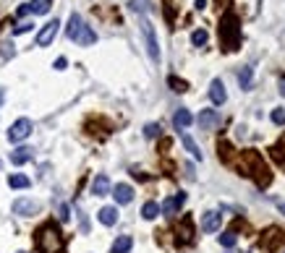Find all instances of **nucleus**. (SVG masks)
I'll return each instance as SVG.
<instances>
[{
	"label": "nucleus",
	"mask_w": 285,
	"mask_h": 253,
	"mask_svg": "<svg viewBox=\"0 0 285 253\" xmlns=\"http://www.w3.org/2000/svg\"><path fill=\"white\" fill-rule=\"evenodd\" d=\"M238 172L251 177L259 188H267L269 180H272V172H269L267 162L262 159V154L257 152V149H246V152H241V159H238Z\"/></svg>",
	"instance_id": "1"
},
{
	"label": "nucleus",
	"mask_w": 285,
	"mask_h": 253,
	"mask_svg": "<svg viewBox=\"0 0 285 253\" xmlns=\"http://www.w3.org/2000/svg\"><path fill=\"white\" fill-rule=\"evenodd\" d=\"M37 248L39 253H66V240L55 222H48L37 230Z\"/></svg>",
	"instance_id": "2"
},
{
	"label": "nucleus",
	"mask_w": 285,
	"mask_h": 253,
	"mask_svg": "<svg viewBox=\"0 0 285 253\" xmlns=\"http://www.w3.org/2000/svg\"><path fill=\"white\" fill-rule=\"evenodd\" d=\"M220 42L225 50H238V44H241V21H238L235 11H228L220 19Z\"/></svg>",
	"instance_id": "3"
},
{
	"label": "nucleus",
	"mask_w": 285,
	"mask_h": 253,
	"mask_svg": "<svg viewBox=\"0 0 285 253\" xmlns=\"http://www.w3.org/2000/svg\"><path fill=\"white\" fill-rule=\"evenodd\" d=\"M141 32H144V39H147V52H149V60L152 63H160V44H157V34H155V26L149 19L141 16Z\"/></svg>",
	"instance_id": "4"
},
{
	"label": "nucleus",
	"mask_w": 285,
	"mask_h": 253,
	"mask_svg": "<svg viewBox=\"0 0 285 253\" xmlns=\"http://www.w3.org/2000/svg\"><path fill=\"white\" fill-rule=\"evenodd\" d=\"M32 128H34V125H32V120H29V117H19V120L8 128V141H13V144L24 141L29 133H32Z\"/></svg>",
	"instance_id": "5"
},
{
	"label": "nucleus",
	"mask_w": 285,
	"mask_h": 253,
	"mask_svg": "<svg viewBox=\"0 0 285 253\" xmlns=\"http://www.w3.org/2000/svg\"><path fill=\"white\" fill-rule=\"evenodd\" d=\"M39 201H34V199H16L13 201V214H19V217H34V214H39Z\"/></svg>",
	"instance_id": "6"
},
{
	"label": "nucleus",
	"mask_w": 285,
	"mask_h": 253,
	"mask_svg": "<svg viewBox=\"0 0 285 253\" xmlns=\"http://www.w3.org/2000/svg\"><path fill=\"white\" fill-rule=\"evenodd\" d=\"M58 29H61V21H50V24H44L42 29H39V34H37V47H48V44L55 39V34H58Z\"/></svg>",
	"instance_id": "7"
},
{
	"label": "nucleus",
	"mask_w": 285,
	"mask_h": 253,
	"mask_svg": "<svg viewBox=\"0 0 285 253\" xmlns=\"http://www.w3.org/2000/svg\"><path fill=\"white\" fill-rule=\"evenodd\" d=\"M197 123H199L202 131H215V128H220V112L217 110H202L197 115Z\"/></svg>",
	"instance_id": "8"
},
{
	"label": "nucleus",
	"mask_w": 285,
	"mask_h": 253,
	"mask_svg": "<svg viewBox=\"0 0 285 253\" xmlns=\"http://www.w3.org/2000/svg\"><path fill=\"white\" fill-rule=\"evenodd\" d=\"M175 240H178V245H186V243L194 240V222H191L188 217H183V222L178 225V230H175Z\"/></svg>",
	"instance_id": "9"
},
{
	"label": "nucleus",
	"mask_w": 285,
	"mask_h": 253,
	"mask_svg": "<svg viewBox=\"0 0 285 253\" xmlns=\"http://www.w3.org/2000/svg\"><path fill=\"white\" fill-rule=\"evenodd\" d=\"M186 204V193H178V196H170V199H165V204H162V214L165 217H175L178 214V209Z\"/></svg>",
	"instance_id": "10"
},
{
	"label": "nucleus",
	"mask_w": 285,
	"mask_h": 253,
	"mask_svg": "<svg viewBox=\"0 0 285 253\" xmlns=\"http://www.w3.org/2000/svg\"><path fill=\"white\" fill-rule=\"evenodd\" d=\"M220 222H222V214L220 212H207L202 217V230L204 232H217L220 230Z\"/></svg>",
	"instance_id": "11"
},
{
	"label": "nucleus",
	"mask_w": 285,
	"mask_h": 253,
	"mask_svg": "<svg viewBox=\"0 0 285 253\" xmlns=\"http://www.w3.org/2000/svg\"><path fill=\"white\" fill-rule=\"evenodd\" d=\"M113 196H115L118 204H131V201H133V188H131L128 183H118V185L113 188Z\"/></svg>",
	"instance_id": "12"
},
{
	"label": "nucleus",
	"mask_w": 285,
	"mask_h": 253,
	"mask_svg": "<svg viewBox=\"0 0 285 253\" xmlns=\"http://www.w3.org/2000/svg\"><path fill=\"white\" fill-rule=\"evenodd\" d=\"M209 97H212L215 105H225V99H228V94H225V84L220 79H215L212 84H209Z\"/></svg>",
	"instance_id": "13"
},
{
	"label": "nucleus",
	"mask_w": 285,
	"mask_h": 253,
	"mask_svg": "<svg viewBox=\"0 0 285 253\" xmlns=\"http://www.w3.org/2000/svg\"><path fill=\"white\" fill-rule=\"evenodd\" d=\"M73 42H79L81 47H89V44H94V42H97V34H94V29L84 24V26L79 29V34H76V39H73Z\"/></svg>",
	"instance_id": "14"
},
{
	"label": "nucleus",
	"mask_w": 285,
	"mask_h": 253,
	"mask_svg": "<svg viewBox=\"0 0 285 253\" xmlns=\"http://www.w3.org/2000/svg\"><path fill=\"white\" fill-rule=\"evenodd\" d=\"M97 219L102 222L105 227H113L115 222H118V209H115V206H102L100 214H97Z\"/></svg>",
	"instance_id": "15"
},
{
	"label": "nucleus",
	"mask_w": 285,
	"mask_h": 253,
	"mask_svg": "<svg viewBox=\"0 0 285 253\" xmlns=\"http://www.w3.org/2000/svg\"><path fill=\"white\" fill-rule=\"evenodd\" d=\"M194 123V115L186 110V107H181V110H178L175 115H173V125L178 128V131H183V128H188Z\"/></svg>",
	"instance_id": "16"
},
{
	"label": "nucleus",
	"mask_w": 285,
	"mask_h": 253,
	"mask_svg": "<svg viewBox=\"0 0 285 253\" xmlns=\"http://www.w3.org/2000/svg\"><path fill=\"white\" fill-rule=\"evenodd\" d=\"M92 193L94 196H108L110 193V177L108 175H97L94 183H92Z\"/></svg>",
	"instance_id": "17"
},
{
	"label": "nucleus",
	"mask_w": 285,
	"mask_h": 253,
	"mask_svg": "<svg viewBox=\"0 0 285 253\" xmlns=\"http://www.w3.org/2000/svg\"><path fill=\"white\" fill-rule=\"evenodd\" d=\"M29 159H32V149H29V146H19L16 152H11V162H13V165H16V167L26 165Z\"/></svg>",
	"instance_id": "18"
},
{
	"label": "nucleus",
	"mask_w": 285,
	"mask_h": 253,
	"mask_svg": "<svg viewBox=\"0 0 285 253\" xmlns=\"http://www.w3.org/2000/svg\"><path fill=\"white\" fill-rule=\"evenodd\" d=\"M131 248H133V237L131 235H121V237H115L110 253H128Z\"/></svg>",
	"instance_id": "19"
},
{
	"label": "nucleus",
	"mask_w": 285,
	"mask_h": 253,
	"mask_svg": "<svg viewBox=\"0 0 285 253\" xmlns=\"http://www.w3.org/2000/svg\"><path fill=\"white\" fill-rule=\"evenodd\" d=\"M81 26H84L81 16H79V13H71L68 26H66V37H68V39H76V34H79V29H81Z\"/></svg>",
	"instance_id": "20"
},
{
	"label": "nucleus",
	"mask_w": 285,
	"mask_h": 253,
	"mask_svg": "<svg viewBox=\"0 0 285 253\" xmlns=\"http://www.w3.org/2000/svg\"><path fill=\"white\" fill-rule=\"evenodd\" d=\"M181 141H183V146H186V152H188L194 159H199V162H202V157H204V154H202V149L197 146V141H194V139L188 136V133H183V136H181Z\"/></svg>",
	"instance_id": "21"
},
{
	"label": "nucleus",
	"mask_w": 285,
	"mask_h": 253,
	"mask_svg": "<svg viewBox=\"0 0 285 253\" xmlns=\"http://www.w3.org/2000/svg\"><path fill=\"white\" fill-rule=\"evenodd\" d=\"M26 6H29V13H37V16H44V13L50 11L53 0H32V3H26Z\"/></svg>",
	"instance_id": "22"
},
{
	"label": "nucleus",
	"mask_w": 285,
	"mask_h": 253,
	"mask_svg": "<svg viewBox=\"0 0 285 253\" xmlns=\"http://www.w3.org/2000/svg\"><path fill=\"white\" fill-rule=\"evenodd\" d=\"M251 79H254V68L251 66H244L241 71H238V84H241V89H249Z\"/></svg>",
	"instance_id": "23"
},
{
	"label": "nucleus",
	"mask_w": 285,
	"mask_h": 253,
	"mask_svg": "<svg viewBox=\"0 0 285 253\" xmlns=\"http://www.w3.org/2000/svg\"><path fill=\"white\" fill-rule=\"evenodd\" d=\"M8 185L16 188V191H24V188L32 185V180H29L26 175H11V177H8Z\"/></svg>",
	"instance_id": "24"
},
{
	"label": "nucleus",
	"mask_w": 285,
	"mask_h": 253,
	"mask_svg": "<svg viewBox=\"0 0 285 253\" xmlns=\"http://www.w3.org/2000/svg\"><path fill=\"white\" fill-rule=\"evenodd\" d=\"M157 214H160V206H157L155 201H147V204L141 206V217H144V219H155Z\"/></svg>",
	"instance_id": "25"
},
{
	"label": "nucleus",
	"mask_w": 285,
	"mask_h": 253,
	"mask_svg": "<svg viewBox=\"0 0 285 253\" xmlns=\"http://www.w3.org/2000/svg\"><path fill=\"white\" fill-rule=\"evenodd\" d=\"M272 159L277 162V165L285 167V141H277V144L272 146Z\"/></svg>",
	"instance_id": "26"
},
{
	"label": "nucleus",
	"mask_w": 285,
	"mask_h": 253,
	"mask_svg": "<svg viewBox=\"0 0 285 253\" xmlns=\"http://www.w3.org/2000/svg\"><path fill=\"white\" fill-rule=\"evenodd\" d=\"M235 243H238V237H235L233 230H228V232H222V235H220V245H222V248H233Z\"/></svg>",
	"instance_id": "27"
},
{
	"label": "nucleus",
	"mask_w": 285,
	"mask_h": 253,
	"mask_svg": "<svg viewBox=\"0 0 285 253\" xmlns=\"http://www.w3.org/2000/svg\"><path fill=\"white\" fill-rule=\"evenodd\" d=\"M168 84L173 86V92H178V94H183L186 89H188V84L183 79H178V76H168Z\"/></svg>",
	"instance_id": "28"
},
{
	"label": "nucleus",
	"mask_w": 285,
	"mask_h": 253,
	"mask_svg": "<svg viewBox=\"0 0 285 253\" xmlns=\"http://www.w3.org/2000/svg\"><path fill=\"white\" fill-rule=\"evenodd\" d=\"M217 149H220L217 154L222 157V162H230V157H233V146H230L228 141H220V144H217Z\"/></svg>",
	"instance_id": "29"
},
{
	"label": "nucleus",
	"mask_w": 285,
	"mask_h": 253,
	"mask_svg": "<svg viewBox=\"0 0 285 253\" xmlns=\"http://www.w3.org/2000/svg\"><path fill=\"white\" fill-rule=\"evenodd\" d=\"M144 136H147V139H157V136H160V125H157V123H147V125H144Z\"/></svg>",
	"instance_id": "30"
},
{
	"label": "nucleus",
	"mask_w": 285,
	"mask_h": 253,
	"mask_svg": "<svg viewBox=\"0 0 285 253\" xmlns=\"http://www.w3.org/2000/svg\"><path fill=\"white\" fill-rule=\"evenodd\" d=\"M191 42L197 44V47H202V44L207 42V32H204V29H197V32L191 34Z\"/></svg>",
	"instance_id": "31"
},
{
	"label": "nucleus",
	"mask_w": 285,
	"mask_h": 253,
	"mask_svg": "<svg viewBox=\"0 0 285 253\" xmlns=\"http://www.w3.org/2000/svg\"><path fill=\"white\" fill-rule=\"evenodd\" d=\"M272 123H275V125H285V107L272 110Z\"/></svg>",
	"instance_id": "32"
},
{
	"label": "nucleus",
	"mask_w": 285,
	"mask_h": 253,
	"mask_svg": "<svg viewBox=\"0 0 285 253\" xmlns=\"http://www.w3.org/2000/svg\"><path fill=\"white\" fill-rule=\"evenodd\" d=\"M128 8H131L133 13H144V8H147V0H131V3H128Z\"/></svg>",
	"instance_id": "33"
},
{
	"label": "nucleus",
	"mask_w": 285,
	"mask_h": 253,
	"mask_svg": "<svg viewBox=\"0 0 285 253\" xmlns=\"http://www.w3.org/2000/svg\"><path fill=\"white\" fill-rule=\"evenodd\" d=\"M26 32H32V24H26V21H24V24H19L16 29H13V34H26Z\"/></svg>",
	"instance_id": "34"
},
{
	"label": "nucleus",
	"mask_w": 285,
	"mask_h": 253,
	"mask_svg": "<svg viewBox=\"0 0 285 253\" xmlns=\"http://www.w3.org/2000/svg\"><path fill=\"white\" fill-rule=\"evenodd\" d=\"M68 68V60H66V57H58V60H55V71H66Z\"/></svg>",
	"instance_id": "35"
},
{
	"label": "nucleus",
	"mask_w": 285,
	"mask_h": 253,
	"mask_svg": "<svg viewBox=\"0 0 285 253\" xmlns=\"http://www.w3.org/2000/svg\"><path fill=\"white\" fill-rule=\"evenodd\" d=\"M61 219H63V222H68V219H71V209H68V204H63V206H61Z\"/></svg>",
	"instance_id": "36"
},
{
	"label": "nucleus",
	"mask_w": 285,
	"mask_h": 253,
	"mask_svg": "<svg viewBox=\"0 0 285 253\" xmlns=\"http://www.w3.org/2000/svg\"><path fill=\"white\" fill-rule=\"evenodd\" d=\"M16 13H19V16H26V13H29V6H26V3H24V6H19V11H16Z\"/></svg>",
	"instance_id": "37"
},
{
	"label": "nucleus",
	"mask_w": 285,
	"mask_h": 253,
	"mask_svg": "<svg viewBox=\"0 0 285 253\" xmlns=\"http://www.w3.org/2000/svg\"><path fill=\"white\" fill-rule=\"evenodd\" d=\"M194 6H197V8L202 11V8H207V0H197V3H194Z\"/></svg>",
	"instance_id": "38"
},
{
	"label": "nucleus",
	"mask_w": 285,
	"mask_h": 253,
	"mask_svg": "<svg viewBox=\"0 0 285 253\" xmlns=\"http://www.w3.org/2000/svg\"><path fill=\"white\" fill-rule=\"evenodd\" d=\"M3 99H6V92H3V89H0V105H3Z\"/></svg>",
	"instance_id": "39"
},
{
	"label": "nucleus",
	"mask_w": 285,
	"mask_h": 253,
	"mask_svg": "<svg viewBox=\"0 0 285 253\" xmlns=\"http://www.w3.org/2000/svg\"><path fill=\"white\" fill-rule=\"evenodd\" d=\"M220 3H222V6H230V0H217V6H220Z\"/></svg>",
	"instance_id": "40"
},
{
	"label": "nucleus",
	"mask_w": 285,
	"mask_h": 253,
	"mask_svg": "<svg viewBox=\"0 0 285 253\" xmlns=\"http://www.w3.org/2000/svg\"><path fill=\"white\" fill-rule=\"evenodd\" d=\"M280 94H282V97H285V81H282V84H280Z\"/></svg>",
	"instance_id": "41"
},
{
	"label": "nucleus",
	"mask_w": 285,
	"mask_h": 253,
	"mask_svg": "<svg viewBox=\"0 0 285 253\" xmlns=\"http://www.w3.org/2000/svg\"><path fill=\"white\" fill-rule=\"evenodd\" d=\"M277 209H280V212L285 214V204H277Z\"/></svg>",
	"instance_id": "42"
},
{
	"label": "nucleus",
	"mask_w": 285,
	"mask_h": 253,
	"mask_svg": "<svg viewBox=\"0 0 285 253\" xmlns=\"http://www.w3.org/2000/svg\"><path fill=\"white\" fill-rule=\"evenodd\" d=\"M19 253H24V250H19Z\"/></svg>",
	"instance_id": "43"
}]
</instances>
